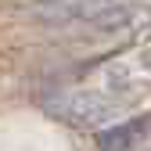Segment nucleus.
<instances>
[{
    "label": "nucleus",
    "mask_w": 151,
    "mask_h": 151,
    "mask_svg": "<svg viewBox=\"0 0 151 151\" xmlns=\"http://www.w3.org/2000/svg\"><path fill=\"white\" fill-rule=\"evenodd\" d=\"M129 11L133 0H40L32 18L47 25H115Z\"/></svg>",
    "instance_id": "2"
},
{
    "label": "nucleus",
    "mask_w": 151,
    "mask_h": 151,
    "mask_svg": "<svg viewBox=\"0 0 151 151\" xmlns=\"http://www.w3.org/2000/svg\"><path fill=\"white\" fill-rule=\"evenodd\" d=\"M147 137V115H133L129 122H108L97 133V147L101 151H133L137 144H144Z\"/></svg>",
    "instance_id": "3"
},
{
    "label": "nucleus",
    "mask_w": 151,
    "mask_h": 151,
    "mask_svg": "<svg viewBox=\"0 0 151 151\" xmlns=\"http://www.w3.org/2000/svg\"><path fill=\"white\" fill-rule=\"evenodd\" d=\"M36 101L54 119L79 126V129H101L108 122H115L126 108L122 97H115L111 90L93 86V83H72V86L68 83H47Z\"/></svg>",
    "instance_id": "1"
}]
</instances>
